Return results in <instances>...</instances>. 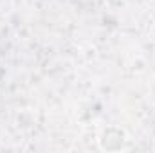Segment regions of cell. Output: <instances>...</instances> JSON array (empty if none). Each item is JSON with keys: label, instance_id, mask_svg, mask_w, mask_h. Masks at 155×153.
Masks as SVG:
<instances>
[{"label": "cell", "instance_id": "cell-1", "mask_svg": "<svg viewBox=\"0 0 155 153\" xmlns=\"http://www.w3.org/2000/svg\"><path fill=\"white\" fill-rule=\"evenodd\" d=\"M97 142H99V150H103V151H123L128 148L130 137H128L126 130H123L119 126H108L101 132Z\"/></svg>", "mask_w": 155, "mask_h": 153}]
</instances>
